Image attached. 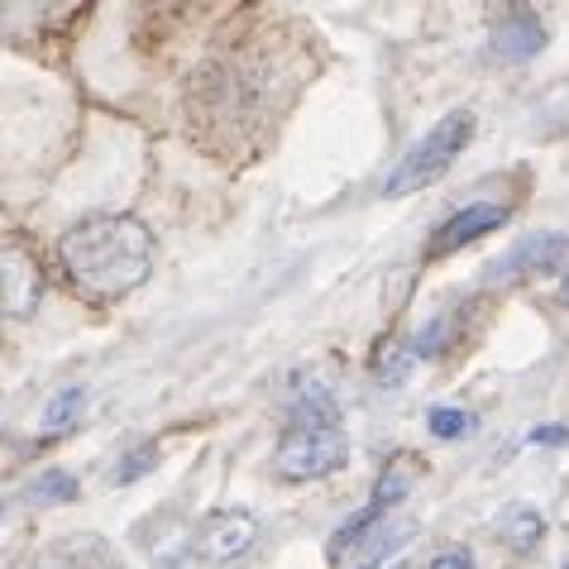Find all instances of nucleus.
<instances>
[{
    "label": "nucleus",
    "instance_id": "obj_7",
    "mask_svg": "<svg viewBox=\"0 0 569 569\" xmlns=\"http://www.w3.org/2000/svg\"><path fill=\"white\" fill-rule=\"evenodd\" d=\"M508 216H512V207H502V201H473V207L455 211L446 226L431 234V244H426V259H446V254H455V249H465V244L479 240V234L498 230Z\"/></svg>",
    "mask_w": 569,
    "mask_h": 569
},
{
    "label": "nucleus",
    "instance_id": "obj_13",
    "mask_svg": "<svg viewBox=\"0 0 569 569\" xmlns=\"http://www.w3.org/2000/svg\"><path fill=\"white\" fill-rule=\"evenodd\" d=\"M407 493H412V465L398 460V465H388V469H383V479H378L369 508H373V512H388L392 502H402Z\"/></svg>",
    "mask_w": 569,
    "mask_h": 569
},
{
    "label": "nucleus",
    "instance_id": "obj_8",
    "mask_svg": "<svg viewBox=\"0 0 569 569\" xmlns=\"http://www.w3.org/2000/svg\"><path fill=\"white\" fill-rule=\"evenodd\" d=\"M569 254V230H541V234H527L521 244H512L508 254L493 263V278H521V273H536V268L556 263Z\"/></svg>",
    "mask_w": 569,
    "mask_h": 569
},
{
    "label": "nucleus",
    "instance_id": "obj_15",
    "mask_svg": "<svg viewBox=\"0 0 569 569\" xmlns=\"http://www.w3.org/2000/svg\"><path fill=\"white\" fill-rule=\"evenodd\" d=\"M82 402H87V388L82 383H72V388H62L58 398L43 407V431H62V426H72L77 412H82Z\"/></svg>",
    "mask_w": 569,
    "mask_h": 569
},
{
    "label": "nucleus",
    "instance_id": "obj_10",
    "mask_svg": "<svg viewBox=\"0 0 569 569\" xmlns=\"http://www.w3.org/2000/svg\"><path fill=\"white\" fill-rule=\"evenodd\" d=\"M402 541H412V527H407V521H378L373 536H363L350 556H340L336 565L340 569H373V565H383Z\"/></svg>",
    "mask_w": 569,
    "mask_h": 569
},
{
    "label": "nucleus",
    "instance_id": "obj_12",
    "mask_svg": "<svg viewBox=\"0 0 569 569\" xmlns=\"http://www.w3.org/2000/svg\"><path fill=\"white\" fill-rule=\"evenodd\" d=\"M412 363H417V345L412 340H383L378 345V355H373V373H378V383L383 388H398L407 373H412Z\"/></svg>",
    "mask_w": 569,
    "mask_h": 569
},
{
    "label": "nucleus",
    "instance_id": "obj_4",
    "mask_svg": "<svg viewBox=\"0 0 569 569\" xmlns=\"http://www.w3.org/2000/svg\"><path fill=\"white\" fill-rule=\"evenodd\" d=\"M259 541V517L249 508H220V512H207L197 521L192 531V556L207 560V565H230L240 560L249 546Z\"/></svg>",
    "mask_w": 569,
    "mask_h": 569
},
{
    "label": "nucleus",
    "instance_id": "obj_16",
    "mask_svg": "<svg viewBox=\"0 0 569 569\" xmlns=\"http://www.w3.org/2000/svg\"><path fill=\"white\" fill-rule=\"evenodd\" d=\"M426 426H431L436 440H460V436H469L473 417L460 412V407H431V412H426Z\"/></svg>",
    "mask_w": 569,
    "mask_h": 569
},
{
    "label": "nucleus",
    "instance_id": "obj_19",
    "mask_svg": "<svg viewBox=\"0 0 569 569\" xmlns=\"http://www.w3.org/2000/svg\"><path fill=\"white\" fill-rule=\"evenodd\" d=\"M531 446H569V431H565V426H536Z\"/></svg>",
    "mask_w": 569,
    "mask_h": 569
},
{
    "label": "nucleus",
    "instance_id": "obj_5",
    "mask_svg": "<svg viewBox=\"0 0 569 569\" xmlns=\"http://www.w3.org/2000/svg\"><path fill=\"white\" fill-rule=\"evenodd\" d=\"M0 292H6V316L10 321H29L34 307H39V297H43L39 263L20 240H10L6 259H0Z\"/></svg>",
    "mask_w": 569,
    "mask_h": 569
},
{
    "label": "nucleus",
    "instance_id": "obj_3",
    "mask_svg": "<svg viewBox=\"0 0 569 569\" xmlns=\"http://www.w3.org/2000/svg\"><path fill=\"white\" fill-rule=\"evenodd\" d=\"M345 460H350V440L340 426H292L273 455L282 479H326L345 469Z\"/></svg>",
    "mask_w": 569,
    "mask_h": 569
},
{
    "label": "nucleus",
    "instance_id": "obj_20",
    "mask_svg": "<svg viewBox=\"0 0 569 569\" xmlns=\"http://www.w3.org/2000/svg\"><path fill=\"white\" fill-rule=\"evenodd\" d=\"M565 302H569V273H565Z\"/></svg>",
    "mask_w": 569,
    "mask_h": 569
},
{
    "label": "nucleus",
    "instance_id": "obj_17",
    "mask_svg": "<svg viewBox=\"0 0 569 569\" xmlns=\"http://www.w3.org/2000/svg\"><path fill=\"white\" fill-rule=\"evenodd\" d=\"M153 465H158V450H134L130 460L120 465V473H116V479H120V483H134V479H144V473H149Z\"/></svg>",
    "mask_w": 569,
    "mask_h": 569
},
{
    "label": "nucleus",
    "instance_id": "obj_21",
    "mask_svg": "<svg viewBox=\"0 0 569 569\" xmlns=\"http://www.w3.org/2000/svg\"><path fill=\"white\" fill-rule=\"evenodd\" d=\"M398 569H417V565H398Z\"/></svg>",
    "mask_w": 569,
    "mask_h": 569
},
{
    "label": "nucleus",
    "instance_id": "obj_11",
    "mask_svg": "<svg viewBox=\"0 0 569 569\" xmlns=\"http://www.w3.org/2000/svg\"><path fill=\"white\" fill-rule=\"evenodd\" d=\"M498 536H502V541H508L512 550L541 546V536H546V517H541V508H531V502H512V508L498 517Z\"/></svg>",
    "mask_w": 569,
    "mask_h": 569
},
{
    "label": "nucleus",
    "instance_id": "obj_18",
    "mask_svg": "<svg viewBox=\"0 0 569 569\" xmlns=\"http://www.w3.org/2000/svg\"><path fill=\"white\" fill-rule=\"evenodd\" d=\"M426 569H473V556L465 546H450V550H440V556L426 565Z\"/></svg>",
    "mask_w": 569,
    "mask_h": 569
},
{
    "label": "nucleus",
    "instance_id": "obj_1",
    "mask_svg": "<svg viewBox=\"0 0 569 569\" xmlns=\"http://www.w3.org/2000/svg\"><path fill=\"white\" fill-rule=\"evenodd\" d=\"M153 234L134 216H87L62 234L58 259L87 297L116 302L153 273Z\"/></svg>",
    "mask_w": 569,
    "mask_h": 569
},
{
    "label": "nucleus",
    "instance_id": "obj_22",
    "mask_svg": "<svg viewBox=\"0 0 569 569\" xmlns=\"http://www.w3.org/2000/svg\"><path fill=\"white\" fill-rule=\"evenodd\" d=\"M565 569H569V565H565Z\"/></svg>",
    "mask_w": 569,
    "mask_h": 569
},
{
    "label": "nucleus",
    "instance_id": "obj_9",
    "mask_svg": "<svg viewBox=\"0 0 569 569\" xmlns=\"http://www.w3.org/2000/svg\"><path fill=\"white\" fill-rule=\"evenodd\" d=\"M541 49H546V29L527 10L508 14V20L493 24V34H488V53H493L498 62H527V58H536Z\"/></svg>",
    "mask_w": 569,
    "mask_h": 569
},
{
    "label": "nucleus",
    "instance_id": "obj_2",
    "mask_svg": "<svg viewBox=\"0 0 569 569\" xmlns=\"http://www.w3.org/2000/svg\"><path fill=\"white\" fill-rule=\"evenodd\" d=\"M469 139H473V116H469V110H450V116L436 120L431 130H426L412 144V153H407L402 163L388 172L383 197H407V192H421V187L440 182L450 172L455 158L469 149Z\"/></svg>",
    "mask_w": 569,
    "mask_h": 569
},
{
    "label": "nucleus",
    "instance_id": "obj_14",
    "mask_svg": "<svg viewBox=\"0 0 569 569\" xmlns=\"http://www.w3.org/2000/svg\"><path fill=\"white\" fill-rule=\"evenodd\" d=\"M68 498H77V479L68 469H43L39 479H29V502H39V508L68 502Z\"/></svg>",
    "mask_w": 569,
    "mask_h": 569
},
{
    "label": "nucleus",
    "instance_id": "obj_6",
    "mask_svg": "<svg viewBox=\"0 0 569 569\" xmlns=\"http://www.w3.org/2000/svg\"><path fill=\"white\" fill-rule=\"evenodd\" d=\"M34 569H124V556L106 536L72 531V536H58V541L43 546Z\"/></svg>",
    "mask_w": 569,
    "mask_h": 569
}]
</instances>
